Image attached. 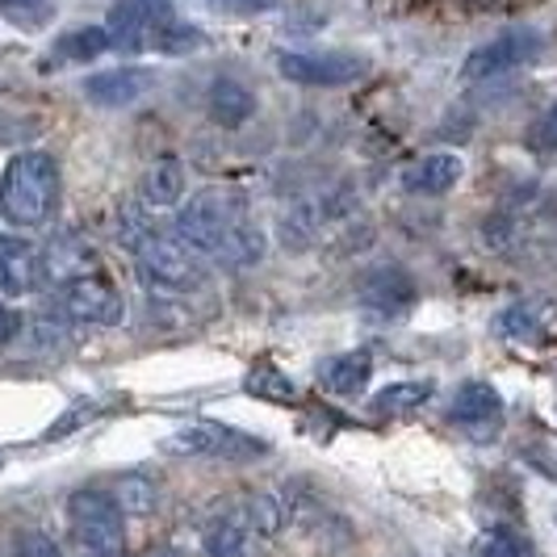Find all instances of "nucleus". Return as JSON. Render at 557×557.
<instances>
[{"instance_id":"obj_1","label":"nucleus","mask_w":557,"mask_h":557,"mask_svg":"<svg viewBox=\"0 0 557 557\" xmlns=\"http://www.w3.org/2000/svg\"><path fill=\"white\" fill-rule=\"evenodd\" d=\"M172 239L185 244L206 264L226 269H256L269 256L264 226L248 214V206L223 189H201L197 197L176 206Z\"/></svg>"},{"instance_id":"obj_2","label":"nucleus","mask_w":557,"mask_h":557,"mask_svg":"<svg viewBox=\"0 0 557 557\" xmlns=\"http://www.w3.org/2000/svg\"><path fill=\"white\" fill-rule=\"evenodd\" d=\"M59 206V160L51 151H13L0 168V219L13 231L47 226Z\"/></svg>"},{"instance_id":"obj_3","label":"nucleus","mask_w":557,"mask_h":557,"mask_svg":"<svg viewBox=\"0 0 557 557\" xmlns=\"http://www.w3.org/2000/svg\"><path fill=\"white\" fill-rule=\"evenodd\" d=\"M135 273H139L143 289L160 302H189V298L210 289L206 260H197L194 251L176 244L172 235H151L135 251Z\"/></svg>"},{"instance_id":"obj_4","label":"nucleus","mask_w":557,"mask_h":557,"mask_svg":"<svg viewBox=\"0 0 557 557\" xmlns=\"http://www.w3.org/2000/svg\"><path fill=\"white\" fill-rule=\"evenodd\" d=\"M357 210H361V194H357L352 185H332V189L298 197V201H289L277 214L281 248H289V251L323 248V239H327L339 223L357 219Z\"/></svg>"},{"instance_id":"obj_5","label":"nucleus","mask_w":557,"mask_h":557,"mask_svg":"<svg viewBox=\"0 0 557 557\" xmlns=\"http://www.w3.org/2000/svg\"><path fill=\"white\" fill-rule=\"evenodd\" d=\"M67 524L76 532L81 549L88 554H117L126 549V516L113 503V495L97 491V486H81L67 499Z\"/></svg>"},{"instance_id":"obj_6","label":"nucleus","mask_w":557,"mask_h":557,"mask_svg":"<svg viewBox=\"0 0 557 557\" xmlns=\"http://www.w3.org/2000/svg\"><path fill=\"white\" fill-rule=\"evenodd\" d=\"M55 310L76 327H122L126 323V298L101 273L55 285Z\"/></svg>"},{"instance_id":"obj_7","label":"nucleus","mask_w":557,"mask_h":557,"mask_svg":"<svg viewBox=\"0 0 557 557\" xmlns=\"http://www.w3.org/2000/svg\"><path fill=\"white\" fill-rule=\"evenodd\" d=\"M541 55H545V34L532 26H511L466 55L461 81H495V76H507L516 67H529Z\"/></svg>"},{"instance_id":"obj_8","label":"nucleus","mask_w":557,"mask_h":557,"mask_svg":"<svg viewBox=\"0 0 557 557\" xmlns=\"http://www.w3.org/2000/svg\"><path fill=\"white\" fill-rule=\"evenodd\" d=\"M168 448L189 453V457H214V461H256V457L269 453V445L260 436H251L244 428H231V423H219V419H197V423L176 428L168 436Z\"/></svg>"},{"instance_id":"obj_9","label":"nucleus","mask_w":557,"mask_h":557,"mask_svg":"<svg viewBox=\"0 0 557 557\" xmlns=\"http://www.w3.org/2000/svg\"><path fill=\"white\" fill-rule=\"evenodd\" d=\"M277 72L302 88H344L364 76V59L352 51H277Z\"/></svg>"},{"instance_id":"obj_10","label":"nucleus","mask_w":557,"mask_h":557,"mask_svg":"<svg viewBox=\"0 0 557 557\" xmlns=\"http://www.w3.org/2000/svg\"><path fill=\"white\" fill-rule=\"evenodd\" d=\"M352 294H357V302L364 310H373V314H398V310H407L416 302V277L403 269V264H369L357 273V285H352Z\"/></svg>"},{"instance_id":"obj_11","label":"nucleus","mask_w":557,"mask_h":557,"mask_svg":"<svg viewBox=\"0 0 557 557\" xmlns=\"http://www.w3.org/2000/svg\"><path fill=\"white\" fill-rule=\"evenodd\" d=\"M151 88H156V72H151V67H135V63L92 72V76L81 84L84 101H88V106H101V110H126V106L143 101Z\"/></svg>"},{"instance_id":"obj_12","label":"nucleus","mask_w":557,"mask_h":557,"mask_svg":"<svg viewBox=\"0 0 557 557\" xmlns=\"http://www.w3.org/2000/svg\"><path fill=\"white\" fill-rule=\"evenodd\" d=\"M168 17H176L172 0H117L110 9V22H106L113 51H143L151 29Z\"/></svg>"},{"instance_id":"obj_13","label":"nucleus","mask_w":557,"mask_h":557,"mask_svg":"<svg viewBox=\"0 0 557 557\" xmlns=\"http://www.w3.org/2000/svg\"><path fill=\"white\" fill-rule=\"evenodd\" d=\"M42 285H47V277H42V248L4 235L0 239V302L34 298Z\"/></svg>"},{"instance_id":"obj_14","label":"nucleus","mask_w":557,"mask_h":557,"mask_svg":"<svg viewBox=\"0 0 557 557\" xmlns=\"http://www.w3.org/2000/svg\"><path fill=\"white\" fill-rule=\"evenodd\" d=\"M448 423H457L461 432H470L478 441L495 436L503 423V394L491 382H466L448 398Z\"/></svg>"},{"instance_id":"obj_15","label":"nucleus","mask_w":557,"mask_h":557,"mask_svg":"<svg viewBox=\"0 0 557 557\" xmlns=\"http://www.w3.org/2000/svg\"><path fill=\"white\" fill-rule=\"evenodd\" d=\"M466 176V160L457 151H428L403 168V189L411 197H445Z\"/></svg>"},{"instance_id":"obj_16","label":"nucleus","mask_w":557,"mask_h":557,"mask_svg":"<svg viewBox=\"0 0 557 557\" xmlns=\"http://www.w3.org/2000/svg\"><path fill=\"white\" fill-rule=\"evenodd\" d=\"M185 189H189V172H185V160L181 156H156L139 181V201L143 210H176L185 201Z\"/></svg>"},{"instance_id":"obj_17","label":"nucleus","mask_w":557,"mask_h":557,"mask_svg":"<svg viewBox=\"0 0 557 557\" xmlns=\"http://www.w3.org/2000/svg\"><path fill=\"white\" fill-rule=\"evenodd\" d=\"M97 273V248L84 235H59L42 248V277L47 285H67L76 277Z\"/></svg>"},{"instance_id":"obj_18","label":"nucleus","mask_w":557,"mask_h":557,"mask_svg":"<svg viewBox=\"0 0 557 557\" xmlns=\"http://www.w3.org/2000/svg\"><path fill=\"white\" fill-rule=\"evenodd\" d=\"M206 110H210L214 126L239 131V126H248L251 113H256V92L244 81H235V76H219L206 88Z\"/></svg>"},{"instance_id":"obj_19","label":"nucleus","mask_w":557,"mask_h":557,"mask_svg":"<svg viewBox=\"0 0 557 557\" xmlns=\"http://www.w3.org/2000/svg\"><path fill=\"white\" fill-rule=\"evenodd\" d=\"M549 319H554V310L545 307V302H507V307L491 319V335H499L507 344H536V339H545L549 332Z\"/></svg>"},{"instance_id":"obj_20","label":"nucleus","mask_w":557,"mask_h":557,"mask_svg":"<svg viewBox=\"0 0 557 557\" xmlns=\"http://www.w3.org/2000/svg\"><path fill=\"white\" fill-rule=\"evenodd\" d=\"M369 377H373V357H369L364 348L339 352V357L323 361V369H319V382H323V391L339 394V398H352V394H361L364 386H369Z\"/></svg>"},{"instance_id":"obj_21","label":"nucleus","mask_w":557,"mask_h":557,"mask_svg":"<svg viewBox=\"0 0 557 557\" xmlns=\"http://www.w3.org/2000/svg\"><path fill=\"white\" fill-rule=\"evenodd\" d=\"M294 511H298V503L277 495V491H256V495H248V503H244V520H248L251 536H264V541L281 536L285 524L294 520Z\"/></svg>"},{"instance_id":"obj_22","label":"nucleus","mask_w":557,"mask_h":557,"mask_svg":"<svg viewBox=\"0 0 557 557\" xmlns=\"http://www.w3.org/2000/svg\"><path fill=\"white\" fill-rule=\"evenodd\" d=\"M201 541H206L210 557H251V529L244 520V511H219L206 524Z\"/></svg>"},{"instance_id":"obj_23","label":"nucleus","mask_w":557,"mask_h":557,"mask_svg":"<svg viewBox=\"0 0 557 557\" xmlns=\"http://www.w3.org/2000/svg\"><path fill=\"white\" fill-rule=\"evenodd\" d=\"M113 51L106 26H72L51 42V63H92Z\"/></svg>"},{"instance_id":"obj_24","label":"nucleus","mask_w":557,"mask_h":557,"mask_svg":"<svg viewBox=\"0 0 557 557\" xmlns=\"http://www.w3.org/2000/svg\"><path fill=\"white\" fill-rule=\"evenodd\" d=\"M244 391L260 403H273V407H294L298 403V386L289 382V373H281L277 364L269 361H256L244 377Z\"/></svg>"},{"instance_id":"obj_25","label":"nucleus","mask_w":557,"mask_h":557,"mask_svg":"<svg viewBox=\"0 0 557 557\" xmlns=\"http://www.w3.org/2000/svg\"><path fill=\"white\" fill-rule=\"evenodd\" d=\"M436 394V386L423 377V382H391V386H382V391L369 398V407L377 411V416H411L419 407H428V398Z\"/></svg>"},{"instance_id":"obj_26","label":"nucleus","mask_w":557,"mask_h":557,"mask_svg":"<svg viewBox=\"0 0 557 557\" xmlns=\"http://www.w3.org/2000/svg\"><path fill=\"white\" fill-rule=\"evenodd\" d=\"M147 47L160 51V55H189V51L206 47V29H197L194 22H181V17H168V22L151 29Z\"/></svg>"},{"instance_id":"obj_27","label":"nucleus","mask_w":557,"mask_h":557,"mask_svg":"<svg viewBox=\"0 0 557 557\" xmlns=\"http://www.w3.org/2000/svg\"><path fill=\"white\" fill-rule=\"evenodd\" d=\"M113 503L122 507V516H156L160 507V486L147 474H122L113 482Z\"/></svg>"},{"instance_id":"obj_28","label":"nucleus","mask_w":557,"mask_h":557,"mask_svg":"<svg viewBox=\"0 0 557 557\" xmlns=\"http://www.w3.org/2000/svg\"><path fill=\"white\" fill-rule=\"evenodd\" d=\"M113 235H117V244L131 251V256H135V251H139L143 244L156 235V226H151V219H147L143 201H122V206H117V223H113Z\"/></svg>"},{"instance_id":"obj_29","label":"nucleus","mask_w":557,"mask_h":557,"mask_svg":"<svg viewBox=\"0 0 557 557\" xmlns=\"http://www.w3.org/2000/svg\"><path fill=\"white\" fill-rule=\"evenodd\" d=\"M369 244H373V223L348 219V223H339L332 235L323 239V251H327L332 260H352V256H361Z\"/></svg>"},{"instance_id":"obj_30","label":"nucleus","mask_w":557,"mask_h":557,"mask_svg":"<svg viewBox=\"0 0 557 557\" xmlns=\"http://www.w3.org/2000/svg\"><path fill=\"white\" fill-rule=\"evenodd\" d=\"M478 557H532L529 541L520 536L516 529H491L482 532V541H478Z\"/></svg>"},{"instance_id":"obj_31","label":"nucleus","mask_w":557,"mask_h":557,"mask_svg":"<svg viewBox=\"0 0 557 557\" xmlns=\"http://www.w3.org/2000/svg\"><path fill=\"white\" fill-rule=\"evenodd\" d=\"M524 143H529L532 151H541V156L557 151V101H549L545 110L532 117V126H529V135H524Z\"/></svg>"},{"instance_id":"obj_32","label":"nucleus","mask_w":557,"mask_h":557,"mask_svg":"<svg viewBox=\"0 0 557 557\" xmlns=\"http://www.w3.org/2000/svg\"><path fill=\"white\" fill-rule=\"evenodd\" d=\"M17 557H63L55 536H47V532H22L17 536Z\"/></svg>"},{"instance_id":"obj_33","label":"nucleus","mask_w":557,"mask_h":557,"mask_svg":"<svg viewBox=\"0 0 557 557\" xmlns=\"http://www.w3.org/2000/svg\"><path fill=\"white\" fill-rule=\"evenodd\" d=\"M281 0H206V9L214 13H231V17H251V13H269Z\"/></svg>"},{"instance_id":"obj_34","label":"nucleus","mask_w":557,"mask_h":557,"mask_svg":"<svg viewBox=\"0 0 557 557\" xmlns=\"http://www.w3.org/2000/svg\"><path fill=\"white\" fill-rule=\"evenodd\" d=\"M17 327H22V319H17L13 310L0 302V344H4V339H13V335H17Z\"/></svg>"},{"instance_id":"obj_35","label":"nucleus","mask_w":557,"mask_h":557,"mask_svg":"<svg viewBox=\"0 0 557 557\" xmlns=\"http://www.w3.org/2000/svg\"><path fill=\"white\" fill-rule=\"evenodd\" d=\"M9 13H22V9H29V4H42V0H0Z\"/></svg>"},{"instance_id":"obj_36","label":"nucleus","mask_w":557,"mask_h":557,"mask_svg":"<svg viewBox=\"0 0 557 557\" xmlns=\"http://www.w3.org/2000/svg\"><path fill=\"white\" fill-rule=\"evenodd\" d=\"M143 557H176L172 549H151V554H143Z\"/></svg>"},{"instance_id":"obj_37","label":"nucleus","mask_w":557,"mask_h":557,"mask_svg":"<svg viewBox=\"0 0 557 557\" xmlns=\"http://www.w3.org/2000/svg\"><path fill=\"white\" fill-rule=\"evenodd\" d=\"M81 557H117V554H88V549H84Z\"/></svg>"}]
</instances>
